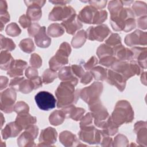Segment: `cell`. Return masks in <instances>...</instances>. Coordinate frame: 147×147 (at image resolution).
<instances>
[{
  "instance_id": "cell-4",
  "label": "cell",
  "mask_w": 147,
  "mask_h": 147,
  "mask_svg": "<svg viewBox=\"0 0 147 147\" xmlns=\"http://www.w3.org/2000/svg\"><path fill=\"white\" fill-rule=\"evenodd\" d=\"M111 68L122 75L126 80L135 75H138L141 73L140 68L134 60H131L130 63L126 61L117 60Z\"/></svg>"
},
{
  "instance_id": "cell-11",
  "label": "cell",
  "mask_w": 147,
  "mask_h": 147,
  "mask_svg": "<svg viewBox=\"0 0 147 147\" xmlns=\"http://www.w3.org/2000/svg\"><path fill=\"white\" fill-rule=\"evenodd\" d=\"M79 138L84 142L93 144L101 142L103 134L102 131L96 129L93 126L82 129L79 133Z\"/></svg>"
},
{
  "instance_id": "cell-35",
  "label": "cell",
  "mask_w": 147,
  "mask_h": 147,
  "mask_svg": "<svg viewBox=\"0 0 147 147\" xmlns=\"http://www.w3.org/2000/svg\"><path fill=\"white\" fill-rule=\"evenodd\" d=\"M19 47L22 51L28 53H31L35 49V47L31 38H25L21 40L19 44Z\"/></svg>"
},
{
  "instance_id": "cell-56",
  "label": "cell",
  "mask_w": 147,
  "mask_h": 147,
  "mask_svg": "<svg viewBox=\"0 0 147 147\" xmlns=\"http://www.w3.org/2000/svg\"><path fill=\"white\" fill-rule=\"evenodd\" d=\"M118 142H120L119 146H127L125 144L128 143L129 141L125 136L122 134H118L114 139V143L116 144Z\"/></svg>"
},
{
  "instance_id": "cell-8",
  "label": "cell",
  "mask_w": 147,
  "mask_h": 147,
  "mask_svg": "<svg viewBox=\"0 0 147 147\" xmlns=\"http://www.w3.org/2000/svg\"><path fill=\"white\" fill-rule=\"evenodd\" d=\"M130 18H134L133 11L130 8H122L117 15L111 16L110 23L113 29L115 31L123 30L125 21Z\"/></svg>"
},
{
  "instance_id": "cell-33",
  "label": "cell",
  "mask_w": 147,
  "mask_h": 147,
  "mask_svg": "<svg viewBox=\"0 0 147 147\" xmlns=\"http://www.w3.org/2000/svg\"><path fill=\"white\" fill-rule=\"evenodd\" d=\"M107 69L100 67L98 66L92 68L91 73L92 76L98 80H105L107 78Z\"/></svg>"
},
{
  "instance_id": "cell-57",
  "label": "cell",
  "mask_w": 147,
  "mask_h": 147,
  "mask_svg": "<svg viewBox=\"0 0 147 147\" xmlns=\"http://www.w3.org/2000/svg\"><path fill=\"white\" fill-rule=\"evenodd\" d=\"M92 78H93V76L91 72H85L81 78L80 82L82 84H87L90 83V82L92 80Z\"/></svg>"
},
{
  "instance_id": "cell-28",
  "label": "cell",
  "mask_w": 147,
  "mask_h": 147,
  "mask_svg": "<svg viewBox=\"0 0 147 147\" xmlns=\"http://www.w3.org/2000/svg\"><path fill=\"white\" fill-rule=\"evenodd\" d=\"M1 68L3 70H9L14 59L7 51H2L1 52Z\"/></svg>"
},
{
  "instance_id": "cell-48",
  "label": "cell",
  "mask_w": 147,
  "mask_h": 147,
  "mask_svg": "<svg viewBox=\"0 0 147 147\" xmlns=\"http://www.w3.org/2000/svg\"><path fill=\"white\" fill-rule=\"evenodd\" d=\"M41 27L37 23H33L31 24L28 29V34L30 37H35L37 33L38 32Z\"/></svg>"
},
{
  "instance_id": "cell-62",
  "label": "cell",
  "mask_w": 147,
  "mask_h": 147,
  "mask_svg": "<svg viewBox=\"0 0 147 147\" xmlns=\"http://www.w3.org/2000/svg\"><path fill=\"white\" fill-rule=\"evenodd\" d=\"M50 2L56 4V5H65L67 3H69L70 1H50Z\"/></svg>"
},
{
  "instance_id": "cell-37",
  "label": "cell",
  "mask_w": 147,
  "mask_h": 147,
  "mask_svg": "<svg viewBox=\"0 0 147 147\" xmlns=\"http://www.w3.org/2000/svg\"><path fill=\"white\" fill-rule=\"evenodd\" d=\"M33 90H35L34 85L30 79H24L18 87V91L24 94L30 93Z\"/></svg>"
},
{
  "instance_id": "cell-18",
  "label": "cell",
  "mask_w": 147,
  "mask_h": 147,
  "mask_svg": "<svg viewBox=\"0 0 147 147\" xmlns=\"http://www.w3.org/2000/svg\"><path fill=\"white\" fill-rule=\"evenodd\" d=\"M61 25L65 29L67 33L69 34H75L78 30L83 26V25L82 24L80 21L78 19L76 14L72 16L67 20L63 21Z\"/></svg>"
},
{
  "instance_id": "cell-54",
  "label": "cell",
  "mask_w": 147,
  "mask_h": 147,
  "mask_svg": "<svg viewBox=\"0 0 147 147\" xmlns=\"http://www.w3.org/2000/svg\"><path fill=\"white\" fill-rule=\"evenodd\" d=\"M90 5L95 7V9H101L104 8L106 6V4L107 3V1H88Z\"/></svg>"
},
{
  "instance_id": "cell-29",
  "label": "cell",
  "mask_w": 147,
  "mask_h": 147,
  "mask_svg": "<svg viewBox=\"0 0 147 147\" xmlns=\"http://www.w3.org/2000/svg\"><path fill=\"white\" fill-rule=\"evenodd\" d=\"M65 117L66 115L63 110H55L51 113L49 117V122L55 126L60 125L64 122Z\"/></svg>"
},
{
  "instance_id": "cell-27",
  "label": "cell",
  "mask_w": 147,
  "mask_h": 147,
  "mask_svg": "<svg viewBox=\"0 0 147 147\" xmlns=\"http://www.w3.org/2000/svg\"><path fill=\"white\" fill-rule=\"evenodd\" d=\"M60 142L65 146L75 145V143L79 144L80 142L78 140L75 135L68 131H64L61 132L59 136Z\"/></svg>"
},
{
  "instance_id": "cell-26",
  "label": "cell",
  "mask_w": 147,
  "mask_h": 147,
  "mask_svg": "<svg viewBox=\"0 0 147 147\" xmlns=\"http://www.w3.org/2000/svg\"><path fill=\"white\" fill-rule=\"evenodd\" d=\"M63 110L65 113L67 118H72L75 121L81 119L85 112L84 109L80 107H76L73 105L65 107Z\"/></svg>"
},
{
  "instance_id": "cell-17",
  "label": "cell",
  "mask_w": 147,
  "mask_h": 147,
  "mask_svg": "<svg viewBox=\"0 0 147 147\" xmlns=\"http://www.w3.org/2000/svg\"><path fill=\"white\" fill-rule=\"evenodd\" d=\"M106 79L109 84L115 86L120 91L122 92L125 89L126 80L119 73L109 70Z\"/></svg>"
},
{
  "instance_id": "cell-43",
  "label": "cell",
  "mask_w": 147,
  "mask_h": 147,
  "mask_svg": "<svg viewBox=\"0 0 147 147\" xmlns=\"http://www.w3.org/2000/svg\"><path fill=\"white\" fill-rule=\"evenodd\" d=\"M105 44L110 46L115 47L117 45L121 44V37L117 33H112L111 36L106 40Z\"/></svg>"
},
{
  "instance_id": "cell-9",
  "label": "cell",
  "mask_w": 147,
  "mask_h": 147,
  "mask_svg": "<svg viewBox=\"0 0 147 147\" xmlns=\"http://www.w3.org/2000/svg\"><path fill=\"white\" fill-rule=\"evenodd\" d=\"M76 14L75 10L71 6L56 5L49 14V20L52 21H64Z\"/></svg>"
},
{
  "instance_id": "cell-34",
  "label": "cell",
  "mask_w": 147,
  "mask_h": 147,
  "mask_svg": "<svg viewBox=\"0 0 147 147\" xmlns=\"http://www.w3.org/2000/svg\"><path fill=\"white\" fill-rule=\"evenodd\" d=\"M96 54L100 59L107 56L114 55L113 49L106 44L100 45L97 49Z\"/></svg>"
},
{
  "instance_id": "cell-46",
  "label": "cell",
  "mask_w": 147,
  "mask_h": 147,
  "mask_svg": "<svg viewBox=\"0 0 147 147\" xmlns=\"http://www.w3.org/2000/svg\"><path fill=\"white\" fill-rule=\"evenodd\" d=\"M29 63L33 67L35 68H37L41 66L42 59L38 54L33 53L31 55V57L29 60Z\"/></svg>"
},
{
  "instance_id": "cell-52",
  "label": "cell",
  "mask_w": 147,
  "mask_h": 147,
  "mask_svg": "<svg viewBox=\"0 0 147 147\" xmlns=\"http://www.w3.org/2000/svg\"><path fill=\"white\" fill-rule=\"evenodd\" d=\"M24 79H25L24 77H21V78L16 77L10 80V82L9 83V86L10 87L14 88L15 90L16 89L18 90L20 84Z\"/></svg>"
},
{
  "instance_id": "cell-45",
  "label": "cell",
  "mask_w": 147,
  "mask_h": 147,
  "mask_svg": "<svg viewBox=\"0 0 147 147\" xmlns=\"http://www.w3.org/2000/svg\"><path fill=\"white\" fill-rule=\"evenodd\" d=\"M29 107L28 105L23 101L18 102L14 106V110L17 114L23 113H28Z\"/></svg>"
},
{
  "instance_id": "cell-30",
  "label": "cell",
  "mask_w": 147,
  "mask_h": 147,
  "mask_svg": "<svg viewBox=\"0 0 147 147\" xmlns=\"http://www.w3.org/2000/svg\"><path fill=\"white\" fill-rule=\"evenodd\" d=\"M87 38V32L84 30H82L77 32V33L72 38L71 44L74 48H80L84 44L86 38Z\"/></svg>"
},
{
  "instance_id": "cell-20",
  "label": "cell",
  "mask_w": 147,
  "mask_h": 147,
  "mask_svg": "<svg viewBox=\"0 0 147 147\" xmlns=\"http://www.w3.org/2000/svg\"><path fill=\"white\" fill-rule=\"evenodd\" d=\"M27 63L22 60H14L8 70L7 74L10 77H18L23 75V71L26 68Z\"/></svg>"
},
{
  "instance_id": "cell-24",
  "label": "cell",
  "mask_w": 147,
  "mask_h": 147,
  "mask_svg": "<svg viewBox=\"0 0 147 147\" xmlns=\"http://www.w3.org/2000/svg\"><path fill=\"white\" fill-rule=\"evenodd\" d=\"M35 42L38 47L47 48L51 43V38L46 34L45 26L41 27L38 32L34 37Z\"/></svg>"
},
{
  "instance_id": "cell-51",
  "label": "cell",
  "mask_w": 147,
  "mask_h": 147,
  "mask_svg": "<svg viewBox=\"0 0 147 147\" xmlns=\"http://www.w3.org/2000/svg\"><path fill=\"white\" fill-rule=\"evenodd\" d=\"M72 70L74 72V74L79 78H81L83 75L84 74V71L83 69V68L80 65H76L74 64L71 65Z\"/></svg>"
},
{
  "instance_id": "cell-41",
  "label": "cell",
  "mask_w": 147,
  "mask_h": 147,
  "mask_svg": "<svg viewBox=\"0 0 147 147\" xmlns=\"http://www.w3.org/2000/svg\"><path fill=\"white\" fill-rule=\"evenodd\" d=\"M6 33L7 35L12 37H16L21 33V29L18 25L15 22H12L9 24L5 29Z\"/></svg>"
},
{
  "instance_id": "cell-2",
  "label": "cell",
  "mask_w": 147,
  "mask_h": 147,
  "mask_svg": "<svg viewBox=\"0 0 147 147\" xmlns=\"http://www.w3.org/2000/svg\"><path fill=\"white\" fill-rule=\"evenodd\" d=\"M113 122L118 127L124 123L131 122L134 118V112L126 100L118 101L110 117Z\"/></svg>"
},
{
  "instance_id": "cell-58",
  "label": "cell",
  "mask_w": 147,
  "mask_h": 147,
  "mask_svg": "<svg viewBox=\"0 0 147 147\" xmlns=\"http://www.w3.org/2000/svg\"><path fill=\"white\" fill-rule=\"evenodd\" d=\"M137 24H138V26L140 28H141L143 29H146V16L140 18L137 20Z\"/></svg>"
},
{
  "instance_id": "cell-59",
  "label": "cell",
  "mask_w": 147,
  "mask_h": 147,
  "mask_svg": "<svg viewBox=\"0 0 147 147\" xmlns=\"http://www.w3.org/2000/svg\"><path fill=\"white\" fill-rule=\"evenodd\" d=\"M30 80H32V81L33 82V83L34 85L35 90L37 88H38L39 87L42 86V80H41V78L40 77L37 76H36V77L31 79Z\"/></svg>"
},
{
  "instance_id": "cell-55",
  "label": "cell",
  "mask_w": 147,
  "mask_h": 147,
  "mask_svg": "<svg viewBox=\"0 0 147 147\" xmlns=\"http://www.w3.org/2000/svg\"><path fill=\"white\" fill-rule=\"evenodd\" d=\"M98 63V59L96 58L95 56L91 57L89 60L84 64V67L86 69L89 70L93 68Z\"/></svg>"
},
{
  "instance_id": "cell-1",
  "label": "cell",
  "mask_w": 147,
  "mask_h": 147,
  "mask_svg": "<svg viewBox=\"0 0 147 147\" xmlns=\"http://www.w3.org/2000/svg\"><path fill=\"white\" fill-rule=\"evenodd\" d=\"M74 87L70 82H63L60 83L55 92L58 108L67 107L76 103L80 91H75Z\"/></svg>"
},
{
  "instance_id": "cell-7",
  "label": "cell",
  "mask_w": 147,
  "mask_h": 147,
  "mask_svg": "<svg viewBox=\"0 0 147 147\" xmlns=\"http://www.w3.org/2000/svg\"><path fill=\"white\" fill-rule=\"evenodd\" d=\"M37 106L42 110L48 111L56 107V99L54 96L48 91L38 92L34 97Z\"/></svg>"
},
{
  "instance_id": "cell-19",
  "label": "cell",
  "mask_w": 147,
  "mask_h": 147,
  "mask_svg": "<svg viewBox=\"0 0 147 147\" xmlns=\"http://www.w3.org/2000/svg\"><path fill=\"white\" fill-rule=\"evenodd\" d=\"M97 10L96 9L91 5L86 6L79 12L78 18L80 21L84 23L92 24L95 14Z\"/></svg>"
},
{
  "instance_id": "cell-36",
  "label": "cell",
  "mask_w": 147,
  "mask_h": 147,
  "mask_svg": "<svg viewBox=\"0 0 147 147\" xmlns=\"http://www.w3.org/2000/svg\"><path fill=\"white\" fill-rule=\"evenodd\" d=\"M133 12L136 16H141L144 14L146 16V3L136 1L133 5Z\"/></svg>"
},
{
  "instance_id": "cell-16",
  "label": "cell",
  "mask_w": 147,
  "mask_h": 147,
  "mask_svg": "<svg viewBox=\"0 0 147 147\" xmlns=\"http://www.w3.org/2000/svg\"><path fill=\"white\" fill-rule=\"evenodd\" d=\"M57 133L56 130L53 127H47L41 131L38 146L52 145L56 141Z\"/></svg>"
},
{
  "instance_id": "cell-21",
  "label": "cell",
  "mask_w": 147,
  "mask_h": 147,
  "mask_svg": "<svg viewBox=\"0 0 147 147\" xmlns=\"http://www.w3.org/2000/svg\"><path fill=\"white\" fill-rule=\"evenodd\" d=\"M58 76L61 80L64 82H70L75 86L78 83V79L74 74L71 66L64 67L61 68L58 73Z\"/></svg>"
},
{
  "instance_id": "cell-22",
  "label": "cell",
  "mask_w": 147,
  "mask_h": 147,
  "mask_svg": "<svg viewBox=\"0 0 147 147\" xmlns=\"http://www.w3.org/2000/svg\"><path fill=\"white\" fill-rule=\"evenodd\" d=\"M113 53L121 61L130 60L133 59V53L131 49L125 48L121 44L114 47Z\"/></svg>"
},
{
  "instance_id": "cell-32",
  "label": "cell",
  "mask_w": 147,
  "mask_h": 147,
  "mask_svg": "<svg viewBox=\"0 0 147 147\" xmlns=\"http://www.w3.org/2000/svg\"><path fill=\"white\" fill-rule=\"evenodd\" d=\"M64 33V27L61 24L53 23L50 25L47 29L48 34L53 37H58L62 36Z\"/></svg>"
},
{
  "instance_id": "cell-6",
  "label": "cell",
  "mask_w": 147,
  "mask_h": 147,
  "mask_svg": "<svg viewBox=\"0 0 147 147\" xmlns=\"http://www.w3.org/2000/svg\"><path fill=\"white\" fill-rule=\"evenodd\" d=\"M89 109L94 118V123L98 127H102L104 123L109 118V113L99 100L89 105Z\"/></svg>"
},
{
  "instance_id": "cell-63",
  "label": "cell",
  "mask_w": 147,
  "mask_h": 147,
  "mask_svg": "<svg viewBox=\"0 0 147 147\" xmlns=\"http://www.w3.org/2000/svg\"><path fill=\"white\" fill-rule=\"evenodd\" d=\"M1 118H2V119H1V127H2V126H3V122H2V121H3V119H3V115H2V114H1Z\"/></svg>"
},
{
  "instance_id": "cell-47",
  "label": "cell",
  "mask_w": 147,
  "mask_h": 147,
  "mask_svg": "<svg viewBox=\"0 0 147 147\" xmlns=\"http://www.w3.org/2000/svg\"><path fill=\"white\" fill-rule=\"evenodd\" d=\"M117 59L113 56H109L100 59L99 64L106 67L112 66L117 61Z\"/></svg>"
},
{
  "instance_id": "cell-3",
  "label": "cell",
  "mask_w": 147,
  "mask_h": 147,
  "mask_svg": "<svg viewBox=\"0 0 147 147\" xmlns=\"http://www.w3.org/2000/svg\"><path fill=\"white\" fill-rule=\"evenodd\" d=\"M71 48L67 42H63L55 55L49 60V64L50 69L53 71H57L61 66L68 63V57L70 55Z\"/></svg>"
},
{
  "instance_id": "cell-40",
  "label": "cell",
  "mask_w": 147,
  "mask_h": 147,
  "mask_svg": "<svg viewBox=\"0 0 147 147\" xmlns=\"http://www.w3.org/2000/svg\"><path fill=\"white\" fill-rule=\"evenodd\" d=\"M57 76L56 71L51 69H47L43 73L42 78V82L45 84L52 83Z\"/></svg>"
},
{
  "instance_id": "cell-12",
  "label": "cell",
  "mask_w": 147,
  "mask_h": 147,
  "mask_svg": "<svg viewBox=\"0 0 147 147\" xmlns=\"http://www.w3.org/2000/svg\"><path fill=\"white\" fill-rule=\"evenodd\" d=\"M38 129L36 125H32L28 127L17 139L18 145L20 146H34V140L38 135Z\"/></svg>"
},
{
  "instance_id": "cell-61",
  "label": "cell",
  "mask_w": 147,
  "mask_h": 147,
  "mask_svg": "<svg viewBox=\"0 0 147 147\" xmlns=\"http://www.w3.org/2000/svg\"><path fill=\"white\" fill-rule=\"evenodd\" d=\"M8 80L7 78L3 76H1V90H2L7 87Z\"/></svg>"
},
{
  "instance_id": "cell-25",
  "label": "cell",
  "mask_w": 147,
  "mask_h": 147,
  "mask_svg": "<svg viewBox=\"0 0 147 147\" xmlns=\"http://www.w3.org/2000/svg\"><path fill=\"white\" fill-rule=\"evenodd\" d=\"M22 128L16 122H12L7 123L2 130V136L3 139L16 137L22 130Z\"/></svg>"
},
{
  "instance_id": "cell-23",
  "label": "cell",
  "mask_w": 147,
  "mask_h": 147,
  "mask_svg": "<svg viewBox=\"0 0 147 147\" xmlns=\"http://www.w3.org/2000/svg\"><path fill=\"white\" fill-rule=\"evenodd\" d=\"M15 122L23 129L36 123V117L30 115L28 113L18 114Z\"/></svg>"
},
{
  "instance_id": "cell-31",
  "label": "cell",
  "mask_w": 147,
  "mask_h": 147,
  "mask_svg": "<svg viewBox=\"0 0 147 147\" xmlns=\"http://www.w3.org/2000/svg\"><path fill=\"white\" fill-rule=\"evenodd\" d=\"M118 126L115 125L111 119L110 117L102 125V131L103 136H113L118 131Z\"/></svg>"
},
{
  "instance_id": "cell-42",
  "label": "cell",
  "mask_w": 147,
  "mask_h": 147,
  "mask_svg": "<svg viewBox=\"0 0 147 147\" xmlns=\"http://www.w3.org/2000/svg\"><path fill=\"white\" fill-rule=\"evenodd\" d=\"M107 17V13L105 10H97L96 12L93 22L94 24H99L101 23H103Z\"/></svg>"
},
{
  "instance_id": "cell-44",
  "label": "cell",
  "mask_w": 147,
  "mask_h": 147,
  "mask_svg": "<svg viewBox=\"0 0 147 147\" xmlns=\"http://www.w3.org/2000/svg\"><path fill=\"white\" fill-rule=\"evenodd\" d=\"M92 119L93 117L90 113H87L85 116L82 117L81 119V122L80 123V127L81 129L92 126Z\"/></svg>"
},
{
  "instance_id": "cell-38",
  "label": "cell",
  "mask_w": 147,
  "mask_h": 147,
  "mask_svg": "<svg viewBox=\"0 0 147 147\" xmlns=\"http://www.w3.org/2000/svg\"><path fill=\"white\" fill-rule=\"evenodd\" d=\"M123 3L121 1H111L109 2L108 9L110 12L111 16L117 15L122 9Z\"/></svg>"
},
{
  "instance_id": "cell-10",
  "label": "cell",
  "mask_w": 147,
  "mask_h": 147,
  "mask_svg": "<svg viewBox=\"0 0 147 147\" xmlns=\"http://www.w3.org/2000/svg\"><path fill=\"white\" fill-rule=\"evenodd\" d=\"M1 109L6 113H10L14 110V103L16 99L15 89L10 87L1 93Z\"/></svg>"
},
{
  "instance_id": "cell-39",
  "label": "cell",
  "mask_w": 147,
  "mask_h": 147,
  "mask_svg": "<svg viewBox=\"0 0 147 147\" xmlns=\"http://www.w3.org/2000/svg\"><path fill=\"white\" fill-rule=\"evenodd\" d=\"M16 44L13 42V40L10 38L3 37L1 35V49H6L7 51H11L14 49Z\"/></svg>"
},
{
  "instance_id": "cell-14",
  "label": "cell",
  "mask_w": 147,
  "mask_h": 147,
  "mask_svg": "<svg viewBox=\"0 0 147 147\" xmlns=\"http://www.w3.org/2000/svg\"><path fill=\"white\" fill-rule=\"evenodd\" d=\"M111 32L109 27L105 24L96 27L90 26L87 30V38L90 40L102 41Z\"/></svg>"
},
{
  "instance_id": "cell-15",
  "label": "cell",
  "mask_w": 147,
  "mask_h": 147,
  "mask_svg": "<svg viewBox=\"0 0 147 147\" xmlns=\"http://www.w3.org/2000/svg\"><path fill=\"white\" fill-rule=\"evenodd\" d=\"M125 44L130 47L146 44V33L137 30L127 34L125 38Z\"/></svg>"
},
{
  "instance_id": "cell-60",
  "label": "cell",
  "mask_w": 147,
  "mask_h": 147,
  "mask_svg": "<svg viewBox=\"0 0 147 147\" xmlns=\"http://www.w3.org/2000/svg\"><path fill=\"white\" fill-rule=\"evenodd\" d=\"M101 142H102L101 144L102 146H111V145L110 144L113 142L112 138L109 137H106H106L105 136H103V138Z\"/></svg>"
},
{
  "instance_id": "cell-13",
  "label": "cell",
  "mask_w": 147,
  "mask_h": 147,
  "mask_svg": "<svg viewBox=\"0 0 147 147\" xmlns=\"http://www.w3.org/2000/svg\"><path fill=\"white\" fill-rule=\"evenodd\" d=\"M45 1H28L24 2L28 6L26 15L30 18L31 21H37L42 16L41 8L44 6Z\"/></svg>"
},
{
  "instance_id": "cell-5",
  "label": "cell",
  "mask_w": 147,
  "mask_h": 147,
  "mask_svg": "<svg viewBox=\"0 0 147 147\" xmlns=\"http://www.w3.org/2000/svg\"><path fill=\"white\" fill-rule=\"evenodd\" d=\"M102 90V83L94 82L91 86L82 89L79 92V96L84 102L90 105L99 100Z\"/></svg>"
},
{
  "instance_id": "cell-53",
  "label": "cell",
  "mask_w": 147,
  "mask_h": 147,
  "mask_svg": "<svg viewBox=\"0 0 147 147\" xmlns=\"http://www.w3.org/2000/svg\"><path fill=\"white\" fill-rule=\"evenodd\" d=\"M25 75L29 79H31L36 76H37V69L33 67H29L25 71Z\"/></svg>"
},
{
  "instance_id": "cell-50",
  "label": "cell",
  "mask_w": 147,
  "mask_h": 147,
  "mask_svg": "<svg viewBox=\"0 0 147 147\" xmlns=\"http://www.w3.org/2000/svg\"><path fill=\"white\" fill-rule=\"evenodd\" d=\"M19 23L23 28H26L29 27L31 23V20L27 15H22L19 18Z\"/></svg>"
},
{
  "instance_id": "cell-49",
  "label": "cell",
  "mask_w": 147,
  "mask_h": 147,
  "mask_svg": "<svg viewBox=\"0 0 147 147\" xmlns=\"http://www.w3.org/2000/svg\"><path fill=\"white\" fill-rule=\"evenodd\" d=\"M135 27H136L135 20L134 19V18H130L125 21V28L123 30L126 32H128L131 31L134 28H135Z\"/></svg>"
}]
</instances>
